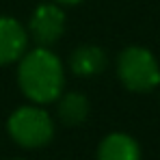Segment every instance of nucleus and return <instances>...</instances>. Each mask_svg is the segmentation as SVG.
Here are the masks:
<instances>
[{
  "label": "nucleus",
  "instance_id": "423d86ee",
  "mask_svg": "<svg viewBox=\"0 0 160 160\" xmlns=\"http://www.w3.org/2000/svg\"><path fill=\"white\" fill-rule=\"evenodd\" d=\"M98 160H141V147L130 134L112 132L100 143Z\"/></svg>",
  "mask_w": 160,
  "mask_h": 160
},
{
  "label": "nucleus",
  "instance_id": "f03ea898",
  "mask_svg": "<svg viewBox=\"0 0 160 160\" xmlns=\"http://www.w3.org/2000/svg\"><path fill=\"white\" fill-rule=\"evenodd\" d=\"M117 76L126 89L134 93H149L160 84V65L147 48L130 46L117 58Z\"/></svg>",
  "mask_w": 160,
  "mask_h": 160
},
{
  "label": "nucleus",
  "instance_id": "0eeeda50",
  "mask_svg": "<svg viewBox=\"0 0 160 160\" xmlns=\"http://www.w3.org/2000/svg\"><path fill=\"white\" fill-rule=\"evenodd\" d=\"M69 67L76 76H98L106 67V54L98 46H80L69 56Z\"/></svg>",
  "mask_w": 160,
  "mask_h": 160
},
{
  "label": "nucleus",
  "instance_id": "20e7f679",
  "mask_svg": "<svg viewBox=\"0 0 160 160\" xmlns=\"http://www.w3.org/2000/svg\"><path fill=\"white\" fill-rule=\"evenodd\" d=\"M30 35L35 37V41L43 48H48L50 43L58 41L65 32V13L58 4H39L32 15H30Z\"/></svg>",
  "mask_w": 160,
  "mask_h": 160
},
{
  "label": "nucleus",
  "instance_id": "1a4fd4ad",
  "mask_svg": "<svg viewBox=\"0 0 160 160\" xmlns=\"http://www.w3.org/2000/svg\"><path fill=\"white\" fill-rule=\"evenodd\" d=\"M58 4H78V2H82V0H56Z\"/></svg>",
  "mask_w": 160,
  "mask_h": 160
},
{
  "label": "nucleus",
  "instance_id": "f257e3e1",
  "mask_svg": "<svg viewBox=\"0 0 160 160\" xmlns=\"http://www.w3.org/2000/svg\"><path fill=\"white\" fill-rule=\"evenodd\" d=\"M18 82L22 93L35 104H52L65 87V69L61 58L48 48H35L22 56Z\"/></svg>",
  "mask_w": 160,
  "mask_h": 160
},
{
  "label": "nucleus",
  "instance_id": "7ed1b4c3",
  "mask_svg": "<svg viewBox=\"0 0 160 160\" xmlns=\"http://www.w3.org/2000/svg\"><path fill=\"white\" fill-rule=\"evenodd\" d=\"M9 134L11 138L28 149L43 147L52 141L54 123L52 117L39 106H22L9 117Z\"/></svg>",
  "mask_w": 160,
  "mask_h": 160
},
{
  "label": "nucleus",
  "instance_id": "39448f33",
  "mask_svg": "<svg viewBox=\"0 0 160 160\" xmlns=\"http://www.w3.org/2000/svg\"><path fill=\"white\" fill-rule=\"evenodd\" d=\"M26 46L28 35L24 26L9 15H0V65H9L22 58Z\"/></svg>",
  "mask_w": 160,
  "mask_h": 160
},
{
  "label": "nucleus",
  "instance_id": "6e6552de",
  "mask_svg": "<svg viewBox=\"0 0 160 160\" xmlns=\"http://www.w3.org/2000/svg\"><path fill=\"white\" fill-rule=\"evenodd\" d=\"M89 115V100L82 93H67L58 102V117L67 126H80Z\"/></svg>",
  "mask_w": 160,
  "mask_h": 160
}]
</instances>
